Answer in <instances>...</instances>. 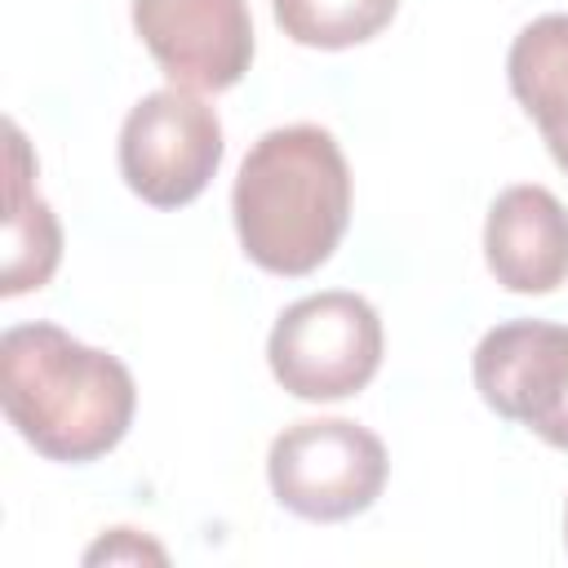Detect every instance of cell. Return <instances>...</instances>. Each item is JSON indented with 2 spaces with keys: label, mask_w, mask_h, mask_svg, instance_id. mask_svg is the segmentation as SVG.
<instances>
[{
  "label": "cell",
  "mask_w": 568,
  "mask_h": 568,
  "mask_svg": "<svg viewBox=\"0 0 568 568\" xmlns=\"http://www.w3.org/2000/svg\"><path fill=\"white\" fill-rule=\"evenodd\" d=\"M235 235L271 275H311L324 266L351 222V169L337 138L320 124L262 133L231 191Z\"/></svg>",
  "instance_id": "obj_2"
},
{
  "label": "cell",
  "mask_w": 568,
  "mask_h": 568,
  "mask_svg": "<svg viewBox=\"0 0 568 568\" xmlns=\"http://www.w3.org/2000/svg\"><path fill=\"white\" fill-rule=\"evenodd\" d=\"M470 373H475V390L497 417L524 422L528 430L541 435L568 390V324H546V320L497 324L479 337Z\"/></svg>",
  "instance_id": "obj_7"
},
{
  "label": "cell",
  "mask_w": 568,
  "mask_h": 568,
  "mask_svg": "<svg viewBox=\"0 0 568 568\" xmlns=\"http://www.w3.org/2000/svg\"><path fill=\"white\" fill-rule=\"evenodd\" d=\"M133 27L178 89L222 93L253 62L248 0H133Z\"/></svg>",
  "instance_id": "obj_6"
},
{
  "label": "cell",
  "mask_w": 568,
  "mask_h": 568,
  "mask_svg": "<svg viewBox=\"0 0 568 568\" xmlns=\"http://www.w3.org/2000/svg\"><path fill=\"white\" fill-rule=\"evenodd\" d=\"M222 164L217 111L195 89L146 93L120 129V173L133 195L155 209L191 204Z\"/></svg>",
  "instance_id": "obj_5"
},
{
  "label": "cell",
  "mask_w": 568,
  "mask_h": 568,
  "mask_svg": "<svg viewBox=\"0 0 568 568\" xmlns=\"http://www.w3.org/2000/svg\"><path fill=\"white\" fill-rule=\"evenodd\" d=\"M484 257L510 293H555L568 280V209L555 191L524 182L506 186L484 222Z\"/></svg>",
  "instance_id": "obj_8"
},
{
  "label": "cell",
  "mask_w": 568,
  "mask_h": 568,
  "mask_svg": "<svg viewBox=\"0 0 568 568\" xmlns=\"http://www.w3.org/2000/svg\"><path fill=\"white\" fill-rule=\"evenodd\" d=\"M506 80L515 102L541 129L546 151L568 173V13H541L515 36Z\"/></svg>",
  "instance_id": "obj_9"
},
{
  "label": "cell",
  "mask_w": 568,
  "mask_h": 568,
  "mask_svg": "<svg viewBox=\"0 0 568 568\" xmlns=\"http://www.w3.org/2000/svg\"><path fill=\"white\" fill-rule=\"evenodd\" d=\"M62 257V226L36 191V164L18 124H9V213H4V271L0 293L18 297L44 288Z\"/></svg>",
  "instance_id": "obj_10"
},
{
  "label": "cell",
  "mask_w": 568,
  "mask_h": 568,
  "mask_svg": "<svg viewBox=\"0 0 568 568\" xmlns=\"http://www.w3.org/2000/svg\"><path fill=\"white\" fill-rule=\"evenodd\" d=\"M280 31L306 49H351L373 40L399 0H271Z\"/></svg>",
  "instance_id": "obj_11"
},
{
  "label": "cell",
  "mask_w": 568,
  "mask_h": 568,
  "mask_svg": "<svg viewBox=\"0 0 568 568\" xmlns=\"http://www.w3.org/2000/svg\"><path fill=\"white\" fill-rule=\"evenodd\" d=\"M275 382L311 404L359 395L382 368V320L368 297L328 288L311 293L275 320L266 337Z\"/></svg>",
  "instance_id": "obj_3"
},
{
  "label": "cell",
  "mask_w": 568,
  "mask_h": 568,
  "mask_svg": "<svg viewBox=\"0 0 568 568\" xmlns=\"http://www.w3.org/2000/svg\"><path fill=\"white\" fill-rule=\"evenodd\" d=\"M564 541H568V510H564Z\"/></svg>",
  "instance_id": "obj_14"
},
{
  "label": "cell",
  "mask_w": 568,
  "mask_h": 568,
  "mask_svg": "<svg viewBox=\"0 0 568 568\" xmlns=\"http://www.w3.org/2000/svg\"><path fill=\"white\" fill-rule=\"evenodd\" d=\"M0 399L9 426L40 457L80 466L124 439L138 386L115 355L58 324H18L0 337Z\"/></svg>",
  "instance_id": "obj_1"
},
{
  "label": "cell",
  "mask_w": 568,
  "mask_h": 568,
  "mask_svg": "<svg viewBox=\"0 0 568 568\" xmlns=\"http://www.w3.org/2000/svg\"><path fill=\"white\" fill-rule=\"evenodd\" d=\"M386 444L346 417H311L293 422L271 439L266 479L284 510L337 524L364 515L386 488Z\"/></svg>",
  "instance_id": "obj_4"
},
{
  "label": "cell",
  "mask_w": 568,
  "mask_h": 568,
  "mask_svg": "<svg viewBox=\"0 0 568 568\" xmlns=\"http://www.w3.org/2000/svg\"><path fill=\"white\" fill-rule=\"evenodd\" d=\"M541 439H546L550 448H568V390H564V399H559V408H555L550 426L541 430Z\"/></svg>",
  "instance_id": "obj_13"
},
{
  "label": "cell",
  "mask_w": 568,
  "mask_h": 568,
  "mask_svg": "<svg viewBox=\"0 0 568 568\" xmlns=\"http://www.w3.org/2000/svg\"><path fill=\"white\" fill-rule=\"evenodd\" d=\"M84 559L89 564H98V559H164V550L151 546L146 537H138L133 528H111V537H102Z\"/></svg>",
  "instance_id": "obj_12"
}]
</instances>
